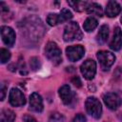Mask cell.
Listing matches in <instances>:
<instances>
[{"label":"cell","mask_w":122,"mask_h":122,"mask_svg":"<svg viewBox=\"0 0 122 122\" xmlns=\"http://www.w3.org/2000/svg\"><path fill=\"white\" fill-rule=\"evenodd\" d=\"M97 25H98V22H97V20L95 18L88 17L85 20L84 24H83V28H84V30L86 31H92V30H93L97 27Z\"/></svg>","instance_id":"18"},{"label":"cell","mask_w":122,"mask_h":122,"mask_svg":"<svg viewBox=\"0 0 122 122\" xmlns=\"http://www.w3.org/2000/svg\"><path fill=\"white\" fill-rule=\"evenodd\" d=\"M30 110L36 112L43 111V101L37 92H33L30 96Z\"/></svg>","instance_id":"13"},{"label":"cell","mask_w":122,"mask_h":122,"mask_svg":"<svg viewBox=\"0 0 122 122\" xmlns=\"http://www.w3.org/2000/svg\"><path fill=\"white\" fill-rule=\"evenodd\" d=\"M10 58V52L8 50L2 48L0 50V60H1V63L5 64L6 62H8V60Z\"/></svg>","instance_id":"20"},{"label":"cell","mask_w":122,"mask_h":122,"mask_svg":"<svg viewBox=\"0 0 122 122\" xmlns=\"http://www.w3.org/2000/svg\"><path fill=\"white\" fill-rule=\"evenodd\" d=\"M83 37V33L76 22H71L69 23L64 30L63 38L65 41H72V40H81Z\"/></svg>","instance_id":"1"},{"label":"cell","mask_w":122,"mask_h":122,"mask_svg":"<svg viewBox=\"0 0 122 122\" xmlns=\"http://www.w3.org/2000/svg\"><path fill=\"white\" fill-rule=\"evenodd\" d=\"M71 82L75 87H77V88H80V87L82 86L81 80H80V78H79L77 75L72 76V77H71Z\"/></svg>","instance_id":"23"},{"label":"cell","mask_w":122,"mask_h":122,"mask_svg":"<svg viewBox=\"0 0 122 122\" xmlns=\"http://www.w3.org/2000/svg\"><path fill=\"white\" fill-rule=\"evenodd\" d=\"M81 73L88 80H91L94 77L96 72V64L92 59H87L84 61L80 67Z\"/></svg>","instance_id":"6"},{"label":"cell","mask_w":122,"mask_h":122,"mask_svg":"<svg viewBox=\"0 0 122 122\" xmlns=\"http://www.w3.org/2000/svg\"><path fill=\"white\" fill-rule=\"evenodd\" d=\"M85 107H86V111L87 112L94 117L95 119H98L101 116L102 113V106L100 101L93 96H90L87 98L86 102H85Z\"/></svg>","instance_id":"3"},{"label":"cell","mask_w":122,"mask_h":122,"mask_svg":"<svg viewBox=\"0 0 122 122\" xmlns=\"http://www.w3.org/2000/svg\"><path fill=\"white\" fill-rule=\"evenodd\" d=\"M122 47V31L119 27H116L113 30L112 39L110 42V48L112 51H119Z\"/></svg>","instance_id":"12"},{"label":"cell","mask_w":122,"mask_h":122,"mask_svg":"<svg viewBox=\"0 0 122 122\" xmlns=\"http://www.w3.org/2000/svg\"><path fill=\"white\" fill-rule=\"evenodd\" d=\"M121 11V7L116 1H109L106 7V14L109 17H115Z\"/></svg>","instance_id":"14"},{"label":"cell","mask_w":122,"mask_h":122,"mask_svg":"<svg viewBox=\"0 0 122 122\" xmlns=\"http://www.w3.org/2000/svg\"><path fill=\"white\" fill-rule=\"evenodd\" d=\"M30 69L32 71H37L41 66L40 60L37 57H31L30 59Z\"/></svg>","instance_id":"22"},{"label":"cell","mask_w":122,"mask_h":122,"mask_svg":"<svg viewBox=\"0 0 122 122\" xmlns=\"http://www.w3.org/2000/svg\"><path fill=\"white\" fill-rule=\"evenodd\" d=\"M71 122H86V117H85L84 114L78 113V114H76L73 117V119H72Z\"/></svg>","instance_id":"24"},{"label":"cell","mask_w":122,"mask_h":122,"mask_svg":"<svg viewBox=\"0 0 122 122\" xmlns=\"http://www.w3.org/2000/svg\"><path fill=\"white\" fill-rule=\"evenodd\" d=\"M1 36L3 39V42L8 47H12L15 42V33L14 30L8 27V26H2L1 27Z\"/></svg>","instance_id":"11"},{"label":"cell","mask_w":122,"mask_h":122,"mask_svg":"<svg viewBox=\"0 0 122 122\" xmlns=\"http://www.w3.org/2000/svg\"><path fill=\"white\" fill-rule=\"evenodd\" d=\"M87 11L90 14H93V15H96L99 17H101L103 15V10H102L101 6L97 3H90L88 6V9H87Z\"/></svg>","instance_id":"17"},{"label":"cell","mask_w":122,"mask_h":122,"mask_svg":"<svg viewBox=\"0 0 122 122\" xmlns=\"http://www.w3.org/2000/svg\"><path fill=\"white\" fill-rule=\"evenodd\" d=\"M108 36H109V27L107 25H102L96 35V41L100 44H103L107 41Z\"/></svg>","instance_id":"15"},{"label":"cell","mask_w":122,"mask_h":122,"mask_svg":"<svg viewBox=\"0 0 122 122\" xmlns=\"http://www.w3.org/2000/svg\"><path fill=\"white\" fill-rule=\"evenodd\" d=\"M0 92H1V100H4V98H5V94H6V87H5L4 85L1 86V90H0Z\"/></svg>","instance_id":"26"},{"label":"cell","mask_w":122,"mask_h":122,"mask_svg":"<svg viewBox=\"0 0 122 122\" xmlns=\"http://www.w3.org/2000/svg\"><path fill=\"white\" fill-rule=\"evenodd\" d=\"M9 101L10 105L14 107H20L26 103V99H25L23 92L19 89H16V88H13L10 90V94H9Z\"/></svg>","instance_id":"8"},{"label":"cell","mask_w":122,"mask_h":122,"mask_svg":"<svg viewBox=\"0 0 122 122\" xmlns=\"http://www.w3.org/2000/svg\"><path fill=\"white\" fill-rule=\"evenodd\" d=\"M72 18V13L68 9H62L59 14L56 13H50L47 16V22L51 26H56L60 23L69 21Z\"/></svg>","instance_id":"4"},{"label":"cell","mask_w":122,"mask_h":122,"mask_svg":"<svg viewBox=\"0 0 122 122\" xmlns=\"http://www.w3.org/2000/svg\"><path fill=\"white\" fill-rule=\"evenodd\" d=\"M15 119V114L10 110H3L1 112V122H13Z\"/></svg>","instance_id":"19"},{"label":"cell","mask_w":122,"mask_h":122,"mask_svg":"<svg viewBox=\"0 0 122 122\" xmlns=\"http://www.w3.org/2000/svg\"><path fill=\"white\" fill-rule=\"evenodd\" d=\"M85 50L81 45H75V46H69L66 49V53H67V57L69 58V60L74 62V61H78L79 59H81L84 55Z\"/></svg>","instance_id":"9"},{"label":"cell","mask_w":122,"mask_h":122,"mask_svg":"<svg viewBox=\"0 0 122 122\" xmlns=\"http://www.w3.org/2000/svg\"><path fill=\"white\" fill-rule=\"evenodd\" d=\"M121 23H122V17H121Z\"/></svg>","instance_id":"27"},{"label":"cell","mask_w":122,"mask_h":122,"mask_svg":"<svg viewBox=\"0 0 122 122\" xmlns=\"http://www.w3.org/2000/svg\"><path fill=\"white\" fill-rule=\"evenodd\" d=\"M103 100L107 107L111 110H117L122 104V99L120 96L114 92H108L103 96Z\"/></svg>","instance_id":"10"},{"label":"cell","mask_w":122,"mask_h":122,"mask_svg":"<svg viewBox=\"0 0 122 122\" xmlns=\"http://www.w3.org/2000/svg\"><path fill=\"white\" fill-rule=\"evenodd\" d=\"M59 96L65 105L73 106L75 103V94L69 85H63L59 89Z\"/></svg>","instance_id":"7"},{"label":"cell","mask_w":122,"mask_h":122,"mask_svg":"<svg viewBox=\"0 0 122 122\" xmlns=\"http://www.w3.org/2000/svg\"><path fill=\"white\" fill-rule=\"evenodd\" d=\"M49 122H64V116L59 112H52L49 118Z\"/></svg>","instance_id":"21"},{"label":"cell","mask_w":122,"mask_h":122,"mask_svg":"<svg viewBox=\"0 0 122 122\" xmlns=\"http://www.w3.org/2000/svg\"><path fill=\"white\" fill-rule=\"evenodd\" d=\"M45 54L49 60H51L54 65H59L62 62L61 50L58 48L56 43L49 42L45 48Z\"/></svg>","instance_id":"2"},{"label":"cell","mask_w":122,"mask_h":122,"mask_svg":"<svg viewBox=\"0 0 122 122\" xmlns=\"http://www.w3.org/2000/svg\"><path fill=\"white\" fill-rule=\"evenodd\" d=\"M23 120H24V122H37L36 119L30 115H24Z\"/></svg>","instance_id":"25"},{"label":"cell","mask_w":122,"mask_h":122,"mask_svg":"<svg viewBox=\"0 0 122 122\" xmlns=\"http://www.w3.org/2000/svg\"><path fill=\"white\" fill-rule=\"evenodd\" d=\"M96 55H97V59L100 62L101 68L104 71L108 70L113 64V62L115 60L114 54L108 51H97Z\"/></svg>","instance_id":"5"},{"label":"cell","mask_w":122,"mask_h":122,"mask_svg":"<svg viewBox=\"0 0 122 122\" xmlns=\"http://www.w3.org/2000/svg\"><path fill=\"white\" fill-rule=\"evenodd\" d=\"M68 4L73 8L74 10L76 11H83V10H87L88 6H89V2L86 1H68Z\"/></svg>","instance_id":"16"}]
</instances>
